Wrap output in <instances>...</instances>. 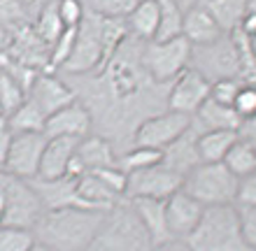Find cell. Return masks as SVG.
Listing matches in <instances>:
<instances>
[{"label":"cell","mask_w":256,"mask_h":251,"mask_svg":"<svg viewBox=\"0 0 256 251\" xmlns=\"http://www.w3.org/2000/svg\"><path fill=\"white\" fill-rule=\"evenodd\" d=\"M140 0H88V12L105 19H126Z\"/></svg>","instance_id":"obj_32"},{"label":"cell","mask_w":256,"mask_h":251,"mask_svg":"<svg viewBox=\"0 0 256 251\" xmlns=\"http://www.w3.org/2000/svg\"><path fill=\"white\" fill-rule=\"evenodd\" d=\"M74 156L80 158V163L84 165L86 172L100 170V168H112L119 161V156H116V151H114V144L102 135H88L84 140H80Z\"/></svg>","instance_id":"obj_20"},{"label":"cell","mask_w":256,"mask_h":251,"mask_svg":"<svg viewBox=\"0 0 256 251\" xmlns=\"http://www.w3.org/2000/svg\"><path fill=\"white\" fill-rule=\"evenodd\" d=\"M233 109L240 116V121H247V119L256 116V84H244L240 88V93L233 102Z\"/></svg>","instance_id":"obj_36"},{"label":"cell","mask_w":256,"mask_h":251,"mask_svg":"<svg viewBox=\"0 0 256 251\" xmlns=\"http://www.w3.org/2000/svg\"><path fill=\"white\" fill-rule=\"evenodd\" d=\"M33 245V231L19 226H0V251H28Z\"/></svg>","instance_id":"obj_31"},{"label":"cell","mask_w":256,"mask_h":251,"mask_svg":"<svg viewBox=\"0 0 256 251\" xmlns=\"http://www.w3.org/2000/svg\"><path fill=\"white\" fill-rule=\"evenodd\" d=\"M196 2H205V0H180L182 7H189V5H196Z\"/></svg>","instance_id":"obj_49"},{"label":"cell","mask_w":256,"mask_h":251,"mask_svg":"<svg viewBox=\"0 0 256 251\" xmlns=\"http://www.w3.org/2000/svg\"><path fill=\"white\" fill-rule=\"evenodd\" d=\"M0 198L5 203V224L2 226H19V228L33 231V226L44 212V205L38 191L33 189V184L0 168Z\"/></svg>","instance_id":"obj_5"},{"label":"cell","mask_w":256,"mask_h":251,"mask_svg":"<svg viewBox=\"0 0 256 251\" xmlns=\"http://www.w3.org/2000/svg\"><path fill=\"white\" fill-rule=\"evenodd\" d=\"M244 86V82L240 77H228V79H219V82H212V88H210V98L222 105H228L233 107L240 88Z\"/></svg>","instance_id":"obj_34"},{"label":"cell","mask_w":256,"mask_h":251,"mask_svg":"<svg viewBox=\"0 0 256 251\" xmlns=\"http://www.w3.org/2000/svg\"><path fill=\"white\" fill-rule=\"evenodd\" d=\"M158 2V30H156V42L175 40L182 37V21H184V7L180 0H156Z\"/></svg>","instance_id":"obj_25"},{"label":"cell","mask_w":256,"mask_h":251,"mask_svg":"<svg viewBox=\"0 0 256 251\" xmlns=\"http://www.w3.org/2000/svg\"><path fill=\"white\" fill-rule=\"evenodd\" d=\"M222 28L216 26L212 14L202 2L184 7V21H182V37L189 40L191 47H202L210 42H216L222 37Z\"/></svg>","instance_id":"obj_15"},{"label":"cell","mask_w":256,"mask_h":251,"mask_svg":"<svg viewBox=\"0 0 256 251\" xmlns=\"http://www.w3.org/2000/svg\"><path fill=\"white\" fill-rule=\"evenodd\" d=\"M56 12L66 28H80L86 16V2L84 0H56Z\"/></svg>","instance_id":"obj_33"},{"label":"cell","mask_w":256,"mask_h":251,"mask_svg":"<svg viewBox=\"0 0 256 251\" xmlns=\"http://www.w3.org/2000/svg\"><path fill=\"white\" fill-rule=\"evenodd\" d=\"M12 133L5 130V133H0V168H5L7 163V156H10V147H12Z\"/></svg>","instance_id":"obj_40"},{"label":"cell","mask_w":256,"mask_h":251,"mask_svg":"<svg viewBox=\"0 0 256 251\" xmlns=\"http://www.w3.org/2000/svg\"><path fill=\"white\" fill-rule=\"evenodd\" d=\"M182 189V177L168 170L166 165H154V168L130 172L126 184V198H154V200H168L172 193Z\"/></svg>","instance_id":"obj_10"},{"label":"cell","mask_w":256,"mask_h":251,"mask_svg":"<svg viewBox=\"0 0 256 251\" xmlns=\"http://www.w3.org/2000/svg\"><path fill=\"white\" fill-rule=\"evenodd\" d=\"M63 30H66V26L61 23V16H58V12H56V0H52V2H47L40 12L35 14L33 33L38 35L49 49H52L56 44V40L61 37Z\"/></svg>","instance_id":"obj_27"},{"label":"cell","mask_w":256,"mask_h":251,"mask_svg":"<svg viewBox=\"0 0 256 251\" xmlns=\"http://www.w3.org/2000/svg\"><path fill=\"white\" fill-rule=\"evenodd\" d=\"M149 251H191V247L184 240H168L163 245H154Z\"/></svg>","instance_id":"obj_39"},{"label":"cell","mask_w":256,"mask_h":251,"mask_svg":"<svg viewBox=\"0 0 256 251\" xmlns=\"http://www.w3.org/2000/svg\"><path fill=\"white\" fill-rule=\"evenodd\" d=\"M5 224V203H2V198H0V226Z\"/></svg>","instance_id":"obj_48"},{"label":"cell","mask_w":256,"mask_h":251,"mask_svg":"<svg viewBox=\"0 0 256 251\" xmlns=\"http://www.w3.org/2000/svg\"><path fill=\"white\" fill-rule=\"evenodd\" d=\"M94 130V116L88 112V107L77 98L74 102L66 105L63 109L54 112L47 116L44 121V137H70V140H84L91 135Z\"/></svg>","instance_id":"obj_12"},{"label":"cell","mask_w":256,"mask_h":251,"mask_svg":"<svg viewBox=\"0 0 256 251\" xmlns=\"http://www.w3.org/2000/svg\"><path fill=\"white\" fill-rule=\"evenodd\" d=\"M252 49H254V56H256V37L252 40Z\"/></svg>","instance_id":"obj_50"},{"label":"cell","mask_w":256,"mask_h":251,"mask_svg":"<svg viewBox=\"0 0 256 251\" xmlns=\"http://www.w3.org/2000/svg\"><path fill=\"white\" fill-rule=\"evenodd\" d=\"M0 26H5L14 35L21 28L33 26V14L21 0H0Z\"/></svg>","instance_id":"obj_29"},{"label":"cell","mask_w":256,"mask_h":251,"mask_svg":"<svg viewBox=\"0 0 256 251\" xmlns=\"http://www.w3.org/2000/svg\"><path fill=\"white\" fill-rule=\"evenodd\" d=\"M28 251H52V249H49V247H44V245H40V242L35 240V245L30 247V249H28Z\"/></svg>","instance_id":"obj_45"},{"label":"cell","mask_w":256,"mask_h":251,"mask_svg":"<svg viewBox=\"0 0 256 251\" xmlns=\"http://www.w3.org/2000/svg\"><path fill=\"white\" fill-rule=\"evenodd\" d=\"M244 5H247V12L256 14V0H244Z\"/></svg>","instance_id":"obj_47"},{"label":"cell","mask_w":256,"mask_h":251,"mask_svg":"<svg viewBox=\"0 0 256 251\" xmlns=\"http://www.w3.org/2000/svg\"><path fill=\"white\" fill-rule=\"evenodd\" d=\"M238 137H240V133H236V130H205V133H198L196 149H198L200 163H222Z\"/></svg>","instance_id":"obj_22"},{"label":"cell","mask_w":256,"mask_h":251,"mask_svg":"<svg viewBox=\"0 0 256 251\" xmlns=\"http://www.w3.org/2000/svg\"><path fill=\"white\" fill-rule=\"evenodd\" d=\"M198 70L208 82H219L228 77H240V65H238V51L230 35H222L216 42L202 44V47H191V65Z\"/></svg>","instance_id":"obj_7"},{"label":"cell","mask_w":256,"mask_h":251,"mask_svg":"<svg viewBox=\"0 0 256 251\" xmlns=\"http://www.w3.org/2000/svg\"><path fill=\"white\" fill-rule=\"evenodd\" d=\"M21 2H24V5H26V9L30 14H33V19H35V14L40 12L42 7L47 5V2H52V0H21Z\"/></svg>","instance_id":"obj_44"},{"label":"cell","mask_w":256,"mask_h":251,"mask_svg":"<svg viewBox=\"0 0 256 251\" xmlns=\"http://www.w3.org/2000/svg\"><path fill=\"white\" fill-rule=\"evenodd\" d=\"M202 212H205V207L198 200H194L186 191L180 189L177 193H172L166 200V217H168V228L172 240L186 242V238L196 231V226L200 224Z\"/></svg>","instance_id":"obj_14"},{"label":"cell","mask_w":256,"mask_h":251,"mask_svg":"<svg viewBox=\"0 0 256 251\" xmlns=\"http://www.w3.org/2000/svg\"><path fill=\"white\" fill-rule=\"evenodd\" d=\"M14 135V133H12ZM47 137L44 133H21L12 137V147H10V156L5 163V172L19 177V179H35L38 170H40V158L44 151Z\"/></svg>","instance_id":"obj_11"},{"label":"cell","mask_w":256,"mask_h":251,"mask_svg":"<svg viewBox=\"0 0 256 251\" xmlns=\"http://www.w3.org/2000/svg\"><path fill=\"white\" fill-rule=\"evenodd\" d=\"M196 140H198V130L194 128V123H191V128L184 133L182 137H177L172 144H168L166 149H163V161L161 165H166L168 170L177 172V175L184 179V175L194 170L196 165L200 163V158H198V149H196Z\"/></svg>","instance_id":"obj_18"},{"label":"cell","mask_w":256,"mask_h":251,"mask_svg":"<svg viewBox=\"0 0 256 251\" xmlns=\"http://www.w3.org/2000/svg\"><path fill=\"white\" fill-rule=\"evenodd\" d=\"M142 65L158 86L170 84L191 65V44L184 37L142 44Z\"/></svg>","instance_id":"obj_6"},{"label":"cell","mask_w":256,"mask_h":251,"mask_svg":"<svg viewBox=\"0 0 256 251\" xmlns=\"http://www.w3.org/2000/svg\"><path fill=\"white\" fill-rule=\"evenodd\" d=\"M149 240L138 212L128 198L119 200L102 214L100 228L96 233L91 251H149Z\"/></svg>","instance_id":"obj_2"},{"label":"cell","mask_w":256,"mask_h":251,"mask_svg":"<svg viewBox=\"0 0 256 251\" xmlns=\"http://www.w3.org/2000/svg\"><path fill=\"white\" fill-rule=\"evenodd\" d=\"M5 130H10L7 128V116L0 112V133H5Z\"/></svg>","instance_id":"obj_46"},{"label":"cell","mask_w":256,"mask_h":251,"mask_svg":"<svg viewBox=\"0 0 256 251\" xmlns=\"http://www.w3.org/2000/svg\"><path fill=\"white\" fill-rule=\"evenodd\" d=\"M191 251H252L240 231V219L233 205L205 207L200 224L186 238Z\"/></svg>","instance_id":"obj_3"},{"label":"cell","mask_w":256,"mask_h":251,"mask_svg":"<svg viewBox=\"0 0 256 251\" xmlns=\"http://www.w3.org/2000/svg\"><path fill=\"white\" fill-rule=\"evenodd\" d=\"M128 35L140 42H152L158 30V2L156 0H140L133 12L126 16Z\"/></svg>","instance_id":"obj_21"},{"label":"cell","mask_w":256,"mask_h":251,"mask_svg":"<svg viewBox=\"0 0 256 251\" xmlns=\"http://www.w3.org/2000/svg\"><path fill=\"white\" fill-rule=\"evenodd\" d=\"M102 214L105 212L80 207L44 210L33 226V235L40 245L49 247L52 251H86L94 245Z\"/></svg>","instance_id":"obj_1"},{"label":"cell","mask_w":256,"mask_h":251,"mask_svg":"<svg viewBox=\"0 0 256 251\" xmlns=\"http://www.w3.org/2000/svg\"><path fill=\"white\" fill-rule=\"evenodd\" d=\"M26 98H28L26 88L0 70V112L5 116H10L26 102Z\"/></svg>","instance_id":"obj_30"},{"label":"cell","mask_w":256,"mask_h":251,"mask_svg":"<svg viewBox=\"0 0 256 251\" xmlns=\"http://www.w3.org/2000/svg\"><path fill=\"white\" fill-rule=\"evenodd\" d=\"M12 37H14V35L10 33L5 26H0V54H5L7 49H10V44H12Z\"/></svg>","instance_id":"obj_43"},{"label":"cell","mask_w":256,"mask_h":251,"mask_svg":"<svg viewBox=\"0 0 256 251\" xmlns=\"http://www.w3.org/2000/svg\"><path fill=\"white\" fill-rule=\"evenodd\" d=\"M28 98L33 102H38V107L49 116L77 100V93H74V86H70L56 72H40L35 77V82L30 84Z\"/></svg>","instance_id":"obj_13"},{"label":"cell","mask_w":256,"mask_h":251,"mask_svg":"<svg viewBox=\"0 0 256 251\" xmlns=\"http://www.w3.org/2000/svg\"><path fill=\"white\" fill-rule=\"evenodd\" d=\"M240 219V231L252 251H256V207H236Z\"/></svg>","instance_id":"obj_38"},{"label":"cell","mask_w":256,"mask_h":251,"mask_svg":"<svg viewBox=\"0 0 256 251\" xmlns=\"http://www.w3.org/2000/svg\"><path fill=\"white\" fill-rule=\"evenodd\" d=\"M233 207H256V172L238 179L236 205Z\"/></svg>","instance_id":"obj_37"},{"label":"cell","mask_w":256,"mask_h":251,"mask_svg":"<svg viewBox=\"0 0 256 251\" xmlns=\"http://www.w3.org/2000/svg\"><path fill=\"white\" fill-rule=\"evenodd\" d=\"M44 121H47V114L38 107V102L26 98V102L16 112H12V114L7 116V128L14 135H21V133H42L44 130Z\"/></svg>","instance_id":"obj_24"},{"label":"cell","mask_w":256,"mask_h":251,"mask_svg":"<svg viewBox=\"0 0 256 251\" xmlns=\"http://www.w3.org/2000/svg\"><path fill=\"white\" fill-rule=\"evenodd\" d=\"M238 30H242L247 37H252V40H254V37H256V14L244 12L242 23H240V28H238Z\"/></svg>","instance_id":"obj_41"},{"label":"cell","mask_w":256,"mask_h":251,"mask_svg":"<svg viewBox=\"0 0 256 251\" xmlns=\"http://www.w3.org/2000/svg\"><path fill=\"white\" fill-rule=\"evenodd\" d=\"M240 137L242 140H250V142L256 144V116H252V119H247V121H242V126H240Z\"/></svg>","instance_id":"obj_42"},{"label":"cell","mask_w":256,"mask_h":251,"mask_svg":"<svg viewBox=\"0 0 256 251\" xmlns=\"http://www.w3.org/2000/svg\"><path fill=\"white\" fill-rule=\"evenodd\" d=\"M133 210L138 212L144 231H147L152 247L154 245H163L172 240L168 228V217H166V200H154V198H135L130 200Z\"/></svg>","instance_id":"obj_17"},{"label":"cell","mask_w":256,"mask_h":251,"mask_svg":"<svg viewBox=\"0 0 256 251\" xmlns=\"http://www.w3.org/2000/svg\"><path fill=\"white\" fill-rule=\"evenodd\" d=\"M222 163L226 165L238 179L252 175V172H256V144L250 142V140L238 137L236 144L228 149V154L224 156Z\"/></svg>","instance_id":"obj_26"},{"label":"cell","mask_w":256,"mask_h":251,"mask_svg":"<svg viewBox=\"0 0 256 251\" xmlns=\"http://www.w3.org/2000/svg\"><path fill=\"white\" fill-rule=\"evenodd\" d=\"M191 119H196L194 128L198 133H205V130H236L238 133L240 126H242L240 116L236 114V109L212 100V98H208V100L202 102L200 109Z\"/></svg>","instance_id":"obj_19"},{"label":"cell","mask_w":256,"mask_h":251,"mask_svg":"<svg viewBox=\"0 0 256 251\" xmlns=\"http://www.w3.org/2000/svg\"><path fill=\"white\" fill-rule=\"evenodd\" d=\"M91 175L98 177L108 189H112L114 193L126 198V184H128V175L124 172L119 165H112V168H100V170H91Z\"/></svg>","instance_id":"obj_35"},{"label":"cell","mask_w":256,"mask_h":251,"mask_svg":"<svg viewBox=\"0 0 256 251\" xmlns=\"http://www.w3.org/2000/svg\"><path fill=\"white\" fill-rule=\"evenodd\" d=\"M182 191L202 207H226L236 205L238 177L224 163H198L184 175Z\"/></svg>","instance_id":"obj_4"},{"label":"cell","mask_w":256,"mask_h":251,"mask_svg":"<svg viewBox=\"0 0 256 251\" xmlns=\"http://www.w3.org/2000/svg\"><path fill=\"white\" fill-rule=\"evenodd\" d=\"M191 116L163 109L158 114L147 116L133 130V147H149V149L163 151L168 144H172L177 137H182L191 128Z\"/></svg>","instance_id":"obj_8"},{"label":"cell","mask_w":256,"mask_h":251,"mask_svg":"<svg viewBox=\"0 0 256 251\" xmlns=\"http://www.w3.org/2000/svg\"><path fill=\"white\" fill-rule=\"evenodd\" d=\"M163 161V151L158 149H149V147H133V149L124 151L116 165L130 175V172H140V170H147V168H154V165H161Z\"/></svg>","instance_id":"obj_28"},{"label":"cell","mask_w":256,"mask_h":251,"mask_svg":"<svg viewBox=\"0 0 256 251\" xmlns=\"http://www.w3.org/2000/svg\"><path fill=\"white\" fill-rule=\"evenodd\" d=\"M77 142L80 140H70V137H52V140H47L40 158V170H38L35 179L52 182V179L66 177L68 165H70L74 151H77Z\"/></svg>","instance_id":"obj_16"},{"label":"cell","mask_w":256,"mask_h":251,"mask_svg":"<svg viewBox=\"0 0 256 251\" xmlns=\"http://www.w3.org/2000/svg\"><path fill=\"white\" fill-rule=\"evenodd\" d=\"M202 5L208 7V12L212 14V19L216 21V26L222 28L224 35L238 30L242 23L244 12H247L244 0H205Z\"/></svg>","instance_id":"obj_23"},{"label":"cell","mask_w":256,"mask_h":251,"mask_svg":"<svg viewBox=\"0 0 256 251\" xmlns=\"http://www.w3.org/2000/svg\"><path fill=\"white\" fill-rule=\"evenodd\" d=\"M210 88H212V82H208L198 70L186 68L182 75L170 82L168 93H166V107L170 112L194 116L202 102L210 98Z\"/></svg>","instance_id":"obj_9"}]
</instances>
